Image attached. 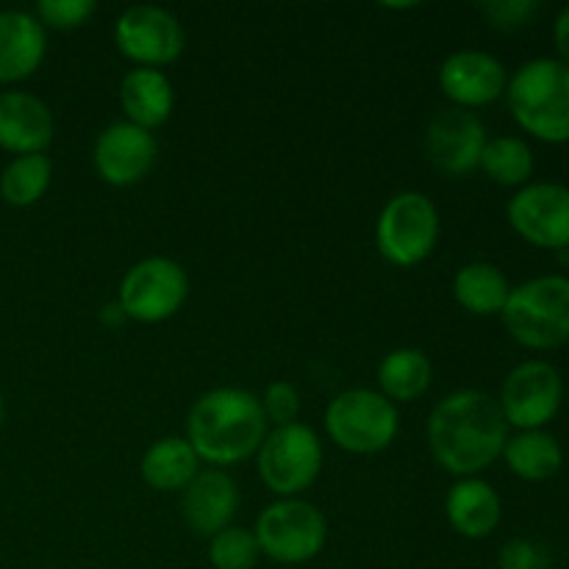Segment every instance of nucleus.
I'll return each instance as SVG.
<instances>
[{"mask_svg": "<svg viewBox=\"0 0 569 569\" xmlns=\"http://www.w3.org/2000/svg\"><path fill=\"white\" fill-rule=\"evenodd\" d=\"M428 450L445 472L478 478L503 456L509 422L498 398L481 389H456L428 417Z\"/></svg>", "mask_w": 569, "mask_h": 569, "instance_id": "nucleus-1", "label": "nucleus"}, {"mask_svg": "<svg viewBox=\"0 0 569 569\" xmlns=\"http://www.w3.org/2000/svg\"><path fill=\"white\" fill-rule=\"evenodd\" d=\"M270 422L259 395L239 387H217L200 395L187 415V442L200 465L217 470L239 465L259 453Z\"/></svg>", "mask_w": 569, "mask_h": 569, "instance_id": "nucleus-2", "label": "nucleus"}, {"mask_svg": "<svg viewBox=\"0 0 569 569\" xmlns=\"http://www.w3.org/2000/svg\"><path fill=\"white\" fill-rule=\"evenodd\" d=\"M506 103L517 126L548 144L569 142V67L539 56L517 67L506 83Z\"/></svg>", "mask_w": 569, "mask_h": 569, "instance_id": "nucleus-3", "label": "nucleus"}, {"mask_svg": "<svg viewBox=\"0 0 569 569\" xmlns=\"http://www.w3.org/2000/svg\"><path fill=\"white\" fill-rule=\"evenodd\" d=\"M506 331L528 350H556L569 342V278L539 276L511 287L500 311Z\"/></svg>", "mask_w": 569, "mask_h": 569, "instance_id": "nucleus-4", "label": "nucleus"}, {"mask_svg": "<svg viewBox=\"0 0 569 569\" xmlns=\"http://www.w3.org/2000/svg\"><path fill=\"white\" fill-rule=\"evenodd\" d=\"M326 431L331 442L345 453H383L398 439V406L376 389H348L328 403Z\"/></svg>", "mask_w": 569, "mask_h": 569, "instance_id": "nucleus-5", "label": "nucleus"}, {"mask_svg": "<svg viewBox=\"0 0 569 569\" xmlns=\"http://www.w3.org/2000/svg\"><path fill=\"white\" fill-rule=\"evenodd\" d=\"M261 556L283 567L315 561L328 542V520L303 498H283L267 506L253 528Z\"/></svg>", "mask_w": 569, "mask_h": 569, "instance_id": "nucleus-6", "label": "nucleus"}, {"mask_svg": "<svg viewBox=\"0 0 569 569\" xmlns=\"http://www.w3.org/2000/svg\"><path fill=\"white\" fill-rule=\"evenodd\" d=\"M439 242V209L426 192L392 194L376 222L378 253L395 267H417Z\"/></svg>", "mask_w": 569, "mask_h": 569, "instance_id": "nucleus-7", "label": "nucleus"}, {"mask_svg": "<svg viewBox=\"0 0 569 569\" xmlns=\"http://www.w3.org/2000/svg\"><path fill=\"white\" fill-rule=\"evenodd\" d=\"M322 459L326 453L315 428L292 422L267 431L256 453V470L261 483L278 495V500L300 498L320 478Z\"/></svg>", "mask_w": 569, "mask_h": 569, "instance_id": "nucleus-8", "label": "nucleus"}, {"mask_svg": "<svg viewBox=\"0 0 569 569\" xmlns=\"http://www.w3.org/2000/svg\"><path fill=\"white\" fill-rule=\"evenodd\" d=\"M189 298V276L170 256H148L128 267L117 289L126 320L159 326L176 317Z\"/></svg>", "mask_w": 569, "mask_h": 569, "instance_id": "nucleus-9", "label": "nucleus"}, {"mask_svg": "<svg viewBox=\"0 0 569 569\" xmlns=\"http://www.w3.org/2000/svg\"><path fill=\"white\" fill-rule=\"evenodd\" d=\"M117 50L133 61L137 67H161L172 64L187 48V33L181 20L164 6L139 3L128 6L114 22Z\"/></svg>", "mask_w": 569, "mask_h": 569, "instance_id": "nucleus-10", "label": "nucleus"}, {"mask_svg": "<svg viewBox=\"0 0 569 569\" xmlns=\"http://www.w3.org/2000/svg\"><path fill=\"white\" fill-rule=\"evenodd\" d=\"M565 381L550 361L531 359L517 365L500 387L498 406L509 428L542 431L561 409Z\"/></svg>", "mask_w": 569, "mask_h": 569, "instance_id": "nucleus-11", "label": "nucleus"}, {"mask_svg": "<svg viewBox=\"0 0 569 569\" xmlns=\"http://www.w3.org/2000/svg\"><path fill=\"white\" fill-rule=\"evenodd\" d=\"M511 228L542 250H569V187L556 181L526 183L506 206Z\"/></svg>", "mask_w": 569, "mask_h": 569, "instance_id": "nucleus-12", "label": "nucleus"}, {"mask_svg": "<svg viewBox=\"0 0 569 569\" xmlns=\"http://www.w3.org/2000/svg\"><path fill=\"white\" fill-rule=\"evenodd\" d=\"M159 159V142L153 131L133 126V122H111L98 133L92 148L94 172L103 183L117 189L133 187L144 181Z\"/></svg>", "mask_w": 569, "mask_h": 569, "instance_id": "nucleus-13", "label": "nucleus"}, {"mask_svg": "<svg viewBox=\"0 0 569 569\" xmlns=\"http://www.w3.org/2000/svg\"><path fill=\"white\" fill-rule=\"evenodd\" d=\"M487 142V126L481 117L450 106L428 122L426 156L439 172L459 178L478 170Z\"/></svg>", "mask_w": 569, "mask_h": 569, "instance_id": "nucleus-14", "label": "nucleus"}, {"mask_svg": "<svg viewBox=\"0 0 569 569\" xmlns=\"http://www.w3.org/2000/svg\"><path fill=\"white\" fill-rule=\"evenodd\" d=\"M509 72L487 50H456L439 67V89L456 109H481L506 94Z\"/></svg>", "mask_w": 569, "mask_h": 569, "instance_id": "nucleus-15", "label": "nucleus"}, {"mask_svg": "<svg viewBox=\"0 0 569 569\" xmlns=\"http://www.w3.org/2000/svg\"><path fill=\"white\" fill-rule=\"evenodd\" d=\"M239 509V487L226 470H200L181 492V517L194 537L211 539L228 526Z\"/></svg>", "mask_w": 569, "mask_h": 569, "instance_id": "nucleus-16", "label": "nucleus"}, {"mask_svg": "<svg viewBox=\"0 0 569 569\" xmlns=\"http://www.w3.org/2000/svg\"><path fill=\"white\" fill-rule=\"evenodd\" d=\"M53 133V111L44 100L20 89L0 92V148L14 156L44 153Z\"/></svg>", "mask_w": 569, "mask_h": 569, "instance_id": "nucleus-17", "label": "nucleus"}, {"mask_svg": "<svg viewBox=\"0 0 569 569\" xmlns=\"http://www.w3.org/2000/svg\"><path fill=\"white\" fill-rule=\"evenodd\" d=\"M48 53V31L33 11H0V83L31 78Z\"/></svg>", "mask_w": 569, "mask_h": 569, "instance_id": "nucleus-18", "label": "nucleus"}, {"mask_svg": "<svg viewBox=\"0 0 569 569\" xmlns=\"http://www.w3.org/2000/svg\"><path fill=\"white\" fill-rule=\"evenodd\" d=\"M450 528L465 539H487L503 520V503L483 478H459L445 498Z\"/></svg>", "mask_w": 569, "mask_h": 569, "instance_id": "nucleus-19", "label": "nucleus"}, {"mask_svg": "<svg viewBox=\"0 0 569 569\" xmlns=\"http://www.w3.org/2000/svg\"><path fill=\"white\" fill-rule=\"evenodd\" d=\"M120 106L126 122H133L144 131H156L172 117L176 89L164 70L133 67L120 81Z\"/></svg>", "mask_w": 569, "mask_h": 569, "instance_id": "nucleus-20", "label": "nucleus"}, {"mask_svg": "<svg viewBox=\"0 0 569 569\" xmlns=\"http://www.w3.org/2000/svg\"><path fill=\"white\" fill-rule=\"evenodd\" d=\"M200 470V459L183 437L156 439L139 461V476L156 492H183Z\"/></svg>", "mask_w": 569, "mask_h": 569, "instance_id": "nucleus-21", "label": "nucleus"}, {"mask_svg": "<svg viewBox=\"0 0 569 569\" xmlns=\"http://www.w3.org/2000/svg\"><path fill=\"white\" fill-rule=\"evenodd\" d=\"M433 365L420 348H395L378 365V387L392 403H415L431 389Z\"/></svg>", "mask_w": 569, "mask_h": 569, "instance_id": "nucleus-22", "label": "nucleus"}, {"mask_svg": "<svg viewBox=\"0 0 569 569\" xmlns=\"http://www.w3.org/2000/svg\"><path fill=\"white\" fill-rule=\"evenodd\" d=\"M511 295V283L500 267L489 261H470L453 276V298L465 311L476 317H495L503 311Z\"/></svg>", "mask_w": 569, "mask_h": 569, "instance_id": "nucleus-23", "label": "nucleus"}, {"mask_svg": "<svg viewBox=\"0 0 569 569\" xmlns=\"http://www.w3.org/2000/svg\"><path fill=\"white\" fill-rule=\"evenodd\" d=\"M500 459L522 481H548L565 465V450L553 433L542 431H517L506 439Z\"/></svg>", "mask_w": 569, "mask_h": 569, "instance_id": "nucleus-24", "label": "nucleus"}, {"mask_svg": "<svg viewBox=\"0 0 569 569\" xmlns=\"http://www.w3.org/2000/svg\"><path fill=\"white\" fill-rule=\"evenodd\" d=\"M53 181V164L44 153L14 156L0 172V198L14 209L39 203Z\"/></svg>", "mask_w": 569, "mask_h": 569, "instance_id": "nucleus-25", "label": "nucleus"}, {"mask_svg": "<svg viewBox=\"0 0 569 569\" xmlns=\"http://www.w3.org/2000/svg\"><path fill=\"white\" fill-rule=\"evenodd\" d=\"M481 167L489 181L498 187L522 189L531 183L533 176V150L526 139L520 137H495L483 148Z\"/></svg>", "mask_w": 569, "mask_h": 569, "instance_id": "nucleus-26", "label": "nucleus"}, {"mask_svg": "<svg viewBox=\"0 0 569 569\" xmlns=\"http://www.w3.org/2000/svg\"><path fill=\"white\" fill-rule=\"evenodd\" d=\"M261 559L253 531L242 526H228L209 539V565L214 569H256Z\"/></svg>", "mask_w": 569, "mask_h": 569, "instance_id": "nucleus-27", "label": "nucleus"}, {"mask_svg": "<svg viewBox=\"0 0 569 569\" xmlns=\"http://www.w3.org/2000/svg\"><path fill=\"white\" fill-rule=\"evenodd\" d=\"M98 11L94 0H39L33 6V17L42 22V28L56 31H72V28L87 26Z\"/></svg>", "mask_w": 569, "mask_h": 569, "instance_id": "nucleus-28", "label": "nucleus"}, {"mask_svg": "<svg viewBox=\"0 0 569 569\" xmlns=\"http://www.w3.org/2000/svg\"><path fill=\"white\" fill-rule=\"evenodd\" d=\"M261 411H264L270 428L292 426L300 417V392L289 381H272L261 395Z\"/></svg>", "mask_w": 569, "mask_h": 569, "instance_id": "nucleus-29", "label": "nucleus"}, {"mask_svg": "<svg viewBox=\"0 0 569 569\" xmlns=\"http://www.w3.org/2000/svg\"><path fill=\"white\" fill-rule=\"evenodd\" d=\"M478 9L495 28L511 31V28L528 26L539 14L542 6L537 0H489V3H481Z\"/></svg>", "mask_w": 569, "mask_h": 569, "instance_id": "nucleus-30", "label": "nucleus"}, {"mask_svg": "<svg viewBox=\"0 0 569 569\" xmlns=\"http://www.w3.org/2000/svg\"><path fill=\"white\" fill-rule=\"evenodd\" d=\"M500 569H545V553L533 542L511 539L500 550Z\"/></svg>", "mask_w": 569, "mask_h": 569, "instance_id": "nucleus-31", "label": "nucleus"}, {"mask_svg": "<svg viewBox=\"0 0 569 569\" xmlns=\"http://www.w3.org/2000/svg\"><path fill=\"white\" fill-rule=\"evenodd\" d=\"M553 39H556V50H559V59L569 67V6L559 11L553 22Z\"/></svg>", "mask_w": 569, "mask_h": 569, "instance_id": "nucleus-32", "label": "nucleus"}, {"mask_svg": "<svg viewBox=\"0 0 569 569\" xmlns=\"http://www.w3.org/2000/svg\"><path fill=\"white\" fill-rule=\"evenodd\" d=\"M100 320H103L106 326H120V322H126V315H122L120 303L114 300V303H109L100 309Z\"/></svg>", "mask_w": 569, "mask_h": 569, "instance_id": "nucleus-33", "label": "nucleus"}, {"mask_svg": "<svg viewBox=\"0 0 569 569\" xmlns=\"http://www.w3.org/2000/svg\"><path fill=\"white\" fill-rule=\"evenodd\" d=\"M3 420H6V403H3V395H0V428H3Z\"/></svg>", "mask_w": 569, "mask_h": 569, "instance_id": "nucleus-34", "label": "nucleus"}]
</instances>
